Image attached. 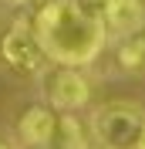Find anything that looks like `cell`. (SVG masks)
Here are the masks:
<instances>
[{"label": "cell", "mask_w": 145, "mask_h": 149, "mask_svg": "<svg viewBox=\"0 0 145 149\" xmlns=\"http://www.w3.org/2000/svg\"><path fill=\"white\" fill-rule=\"evenodd\" d=\"M47 149H51V146H47Z\"/></svg>", "instance_id": "obj_12"}, {"label": "cell", "mask_w": 145, "mask_h": 149, "mask_svg": "<svg viewBox=\"0 0 145 149\" xmlns=\"http://www.w3.org/2000/svg\"><path fill=\"white\" fill-rule=\"evenodd\" d=\"M98 17L108 31V37H125L145 31V3L142 0H98Z\"/></svg>", "instance_id": "obj_5"}, {"label": "cell", "mask_w": 145, "mask_h": 149, "mask_svg": "<svg viewBox=\"0 0 145 149\" xmlns=\"http://www.w3.org/2000/svg\"><path fill=\"white\" fill-rule=\"evenodd\" d=\"M0 58L20 78H41L51 65L41 51V44H37L34 31H30V20H14L10 24V31L0 37Z\"/></svg>", "instance_id": "obj_3"}, {"label": "cell", "mask_w": 145, "mask_h": 149, "mask_svg": "<svg viewBox=\"0 0 145 149\" xmlns=\"http://www.w3.org/2000/svg\"><path fill=\"white\" fill-rule=\"evenodd\" d=\"M145 125V109L138 102H105L91 112V139L98 149H135Z\"/></svg>", "instance_id": "obj_2"}, {"label": "cell", "mask_w": 145, "mask_h": 149, "mask_svg": "<svg viewBox=\"0 0 145 149\" xmlns=\"http://www.w3.org/2000/svg\"><path fill=\"white\" fill-rule=\"evenodd\" d=\"M37 44L51 65L84 68L108 47V31L98 10L84 0H44L30 17Z\"/></svg>", "instance_id": "obj_1"}, {"label": "cell", "mask_w": 145, "mask_h": 149, "mask_svg": "<svg viewBox=\"0 0 145 149\" xmlns=\"http://www.w3.org/2000/svg\"><path fill=\"white\" fill-rule=\"evenodd\" d=\"M115 65L125 74H142L145 71V31L118 37L115 44Z\"/></svg>", "instance_id": "obj_7"}, {"label": "cell", "mask_w": 145, "mask_h": 149, "mask_svg": "<svg viewBox=\"0 0 145 149\" xmlns=\"http://www.w3.org/2000/svg\"><path fill=\"white\" fill-rule=\"evenodd\" d=\"M0 3H7V7H17V10H20V7H27V3H34V0H0Z\"/></svg>", "instance_id": "obj_9"}, {"label": "cell", "mask_w": 145, "mask_h": 149, "mask_svg": "<svg viewBox=\"0 0 145 149\" xmlns=\"http://www.w3.org/2000/svg\"><path fill=\"white\" fill-rule=\"evenodd\" d=\"M54 129H57V112L44 102L30 105L17 122V136L27 149H47L54 142Z\"/></svg>", "instance_id": "obj_6"}, {"label": "cell", "mask_w": 145, "mask_h": 149, "mask_svg": "<svg viewBox=\"0 0 145 149\" xmlns=\"http://www.w3.org/2000/svg\"><path fill=\"white\" fill-rule=\"evenodd\" d=\"M135 149H145V125H142V136H138V146Z\"/></svg>", "instance_id": "obj_10"}, {"label": "cell", "mask_w": 145, "mask_h": 149, "mask_svg": "<svg viewBox=\"0 0 145 149\" xmlns=\"http://www.w3.org/2000/svg\"><path fill=\"white\" fill-rule=\"evenodd\" d=\"M91 102V81L81 68H61L54 65L47 78V105L54 112H81Z\"/></svg>", "instance_id": "obj_4"}, {"label": "cell", "mask_w": 145, "mask_h": 149, "mask_svg": "<svg viewBox=\"0 0 145 149\" xmlns=\"http://www.w3.org/2000/svg\"><path fill=\"white\" fill-rule=\"evenodd\" d=\"M0 149H14V146H10V142H0Z\"/></svg>", "instance_id": "obj_11"}, {"label": "cell", "mask_w": 145, "mask_h": 149, "mask_svg": "<svg viewBox=\"0 0 145 149\" xmlns=\"http://www.w3.org/2000/svg\"><path fill=\"white\" fill-rule=\"evenodd\" d=\"M54 149H91L88 132L74 112H57V129H54Z\"/></svg>", "instance_id": "obj_8"}]
</instances>
